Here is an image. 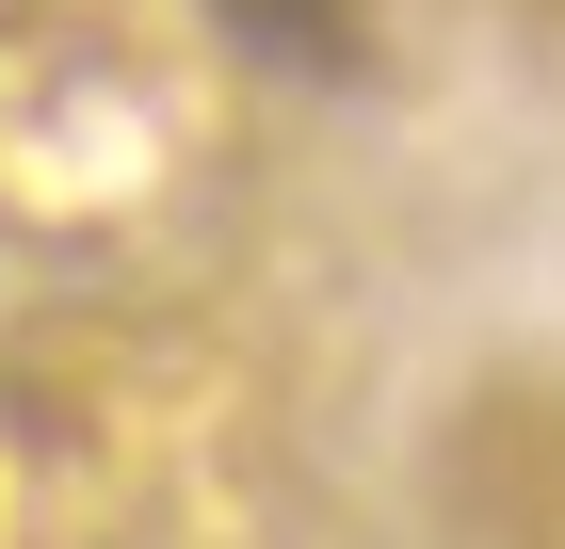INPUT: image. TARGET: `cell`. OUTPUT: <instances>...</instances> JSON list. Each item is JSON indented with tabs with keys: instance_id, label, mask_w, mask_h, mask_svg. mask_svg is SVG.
Instances as JSON below:
<instances>
[{
	"instance_id": "6da1fadb",
	"label": "cell",
	"mask_w": 565,
	"mask_h": 549,
	"mask_svg": "<svg viewBox=\"0 0 565 549\" xmlns=\"http://www.w3.org/2000/svg\"><path fill=\"white\" fill-rule=\"evenodd\" d=\"M211 33H243L291 82H355L372 65V0H211Z\"/></svg>"
}]
</instances>
